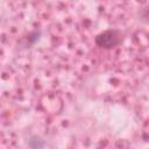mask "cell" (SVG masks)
Here are the masks:
<instances>
[{
	"mask_svg": "<svg viewBox=\"0 0 149 149\" xmlns=\"http://www.w3.org/2000/svg\"><path fill=\"white\" fill-rule=\"evenodd\" d=\"M125 34L119 29H107L98 34L94 38L95 44L101 49H113L122 43Z\"/></svg>",
	"mask_w": 149,
	"mask_h": 149,
	"instance_id": "1",
	"label": "cell"
},
{
	"mask_svg": "<svg viewBox=\"0 0 149 149\" xmlns=\"http://www.w3.org/2000/svg\"><path fill=\"white\" fill-rule=\"evenodd\" d=\"M141 19H142L143 21H146V22L149 23V5H148L146 8H143V10H142V13H141Z\"/></svg>",
	"mask_w": 149,
	"mask_h": 149,
	"instance_id": "2",
	"label": "cell"
}]
</instances>
